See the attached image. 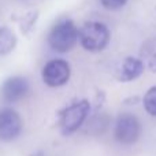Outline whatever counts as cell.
<instances>
[{
	"label": "cell",
	"instance_id": "cell-3",
	"mask_svg": "<svg viewBox=\"0 0 156 156\" xmlns=\"http://www.w3.org/2000/svg\"><path fill=\"white\" fill-rule=\"evenodd\" d=\"M90 104L88 100H78L70 104L59 114V126L63 134H71L77 132L88 118Z\"/></svg>",
	"mask_w": 156,
	"mask_h": 156
},
{
	"label": "cell",
	"instance_id": "cell-7",
	"mask_svg": "<svg viewBox=\"0 0 156 156\" xmlns=\"http://www.w3.org/2000/svg\"><path fill=\"white\" fill-rule=\"evenodd\" d=\"M0 92H2V97L5 101L8 103L19 101L29 93V82H27L26 78L19 76L8 77L3 82Z\"/></svg>",
	"mask_w": 156,
	"mask_h": 156
},
{
	"label": "cell",
	"instance_id": "cell-12",
	"mask_svg": "<svg viewBox=\"0 0 156 156\" xmlns=\"http://www.w3.org/2000/svg\"><path fill=\"white\" fill-rule=\"evenodd\" d=\"M148 67L152 73H156V54H154L148 60Z\"/></svg>",
	"mask_w": 156,
	"mask_h": 156
},
{
	"label": "cell",
	"instance_id": "cell-2",
	"mask_svg": "<svg viewBox=\"0 0 156 156\" xmlns=\"http://www.w3.org/2000/svg\"><path fill=\"white\" fill-rule=\"evenodd\" d=\"M110 30L101 22H88L80 29V43L86 51H103L110 43Z\"/></svg>",
	"mask_w": 156,
	"mask_h": 156
},
{
	"label": "cell",
	"instance_id": "cell-8",
	"mask_svg": "<svg viewBox=\"0 0 156 156\" xmlns=\"http://www.w3.org/2000/svg\"><path fill=\"white\" fill-rule=\"evenodd\" d=\"M144 73V63L137 58L129 56L122 62L118 73H116V80L119 82H130V81L137 80L141 74Z\"/></svg>",
	"mask_w": 156,
	"mask_h": 156
},
{
	"label": "cell",
	"instance_id": "cell-11",
	"mask_svg": "<svg viewBox=\"0 0 156 156\" xmlns=\"http://www.w3.org/2000/svg\"><path fill=\"white\" fill-rule=\"evenodd\" d=\"M100 3L108 10H118L126 4L127 0H100Z\"/></svg>",
	"mask_w": 156,
	"mask_h": 156
},
{
	"label": "cell",
	"instance_id": "cell-5",
	"mask_svg": "<svg viewBox=\"0 0 156 156\" xmlns=\"http://www.w3.org/2000/svg\"><path fill=\"white\" fill-rule=\"evenodd\" d=\"M71 69L66 60L52 59L43 69V81L49 88H60L69 82Z\"/></svg>",
	"mask_w": 156,
	"mask_h": 156
},
{
	"label": "cell",
	"instance_id": "cell-6",
	"mask_svg": "<svg viewBox=\"0 0 156 156\" xmlns=\"http://www.w3.org/2000/svg\"><path fill=\"white\" fill-rule=\"evenodd\" d=\"M22 118L12 108H4L0 111V140L12 141L22 132Z\"/></svg>",
	"mask_w": 156,
	"mask_h": 156
},
{
	"label": "cell",
	"instance_id": "cell-1",
	"mask_svg": "<svg viewBox=\"0 0 156 156\" xmlns=\"http://www.w3.org/2000/svg\"><path fill=\"white\" fill-rule=\"evenodd\" d=\"M80 38V30L73 21L63 19L51 29L48 34V44L54 51L65 54L74 48Z\"/></svg>",
	"mask_w": 156,
	"mask_h": 156
},
{
	"label": "cell",
	"instance_id": "cell-10",
	"mask_svg": "<svg viewBox=\"0 0 156 156\" xmlns=\"http://www.w3.org/2000/svg\"><path fill=\"white\" fill-rule=\"evenodd\" d=\"M144 108L152 116H156V86L148 89L144 96Z\"/></svg>",
	"mask_w": 156,
	"mask_h": 156
},
{
	"label": "cell",
	"instance_id": "cell-4",
	"mask_svg": "<svg viewBox=\"0 0 156 156\" xmlns=\"http://www.w3.org/2000/svg\"><path fill=\"white\" fill-rule=\"evenodd\" d=\"M115 138L123 145H132L141 136V122L133 114H122L115 123Z\"/></svg>",
	"mask_w": 156,
	"mask_h": 156
},
{
	"label": "cell",
	"instance_id": "cell-9",
	"mask_svg": "<svg viewBox=\"0 0 156 156\" xmlns=\"http://www.w3.org/2000/svg\"><path fill=\"white\" fill-rule=\"evenodd\" d=\"M16 47V36L10 27H0V56L8 55Z\"/></svg>",
	"mask_w": 156,
	"mask_h": 156
}]
</instances>
